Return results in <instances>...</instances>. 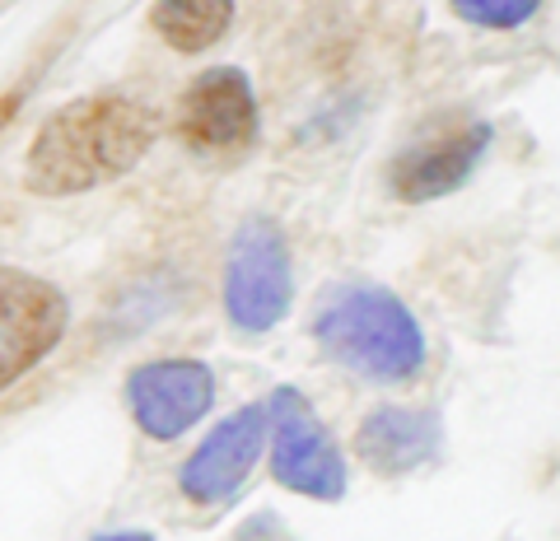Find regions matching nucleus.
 Masks as SVG:
<instances>
[{
    "label": "nucleus",
    "mask_w": 560,
    "mask_h": 541,
    "mask_svg": "<svg viewBox=\"0 0 560 541\" xmlns=\"http://www.w3.org/2000/svg\"><path fill=\"white\" fill-rule=\"evenodd\" d=\"M440 444H444L440 421L430 411H411V407H378L364 415L355 434L360 462L374 467L378 477H401V471L425 467L440 452Z\"/></svg>",
    "instance_id": "9d476101"
},
{
    "label": "nucleus",
    "mask_w": 560,
    "mask_h": 541,
    "mask_svg": "<svg viewBox=\"0 0 560 541\" xmlns=\"http://www.w3.org/2000/svg\"><path fill=\"white\" fill-rule=\"evenodd\" d=\"M136 425L150 439H178L215 401V374L201 360H150L127 378Z\"/></svg>",
    "instance_id": "0eeeda50"
},
{
    "label": "nucleus",
    "mask_w": 560,
    "mask_h": 541,
    "mask_svg": "<svg viewBox=\"0 0 560 541\" xmlns=\"http://www.w3.org/2000/svg\"><path fill=\"white\" fill-rule=\"evenodd\" d=\"M490 145V127L486 121H463V127H448L430 141L407 145L393 160L388 183L401 201H434L448 197L453 187L467 183V173L477 168V160Z\"/></svg>",
    "instance_id": "1a4fd4ad"
},
{
    "label": "nucleus",
    "mask_w": 560,
    "mask_h": 541,
    "mask_svg": "<svg viewBox=\"0 0 560 541\" xmlns=\"http://www.w3.org/2000/svg\"><path fill=\"white\" fill-rule=\"evenodd\" d=\"M154 28L168 38V47L178 51H201L220 38L234 20V5L224 0H187V5H154Z\"/></svg>",
    "instance_id": "9b49d317"
},
{
    "label": "nucleus",
    "mask_w": 560,
    "mask_h": 541,
    "mask_svg": "<svg viewBox=\"0 0 560 541\" xmlns=\"http://www.w3.org/2000/svg\"><path fill=\"white\" fill-rule=\"evenodd\" d=\"M267 407H248V411H234L230 421H220L215 430L206 434V444L191 452L183 462V495L197 499V504H224L248 471L261 458V444H267Z\"/></svg>",
    "instance_id": "6e6552de"
},
{
    "label": "nucleus",
    "mask_w": 560,
    "mask_h": 541,
    "mask_svg": "<svg viewBox=\"0 0 560 541\" xmlns=\"http://www.w3.org/2000/svg\"><path fill=\"white\" fill-rule=\"evenodd\" d=\"M154 141L150 113L131 98L103 94L51 113L28 145V187L43 197H75L121 178Z\"/></svg>",
    "instance_id": "f257e3e1"
},
{
    "label": "nucleus",
    "mask_w": 560,
    "mask_h": 541,
    "mask_svg": "<svg viewBox=\"0 0 560 541\" xmlns=\"http://www.w3.org/2000/svg\"><path fill=\"white\" fill-rule=\"evenodd\" d=\"M178 131L191 150L210 154V160H230V154L248 150L257 136V98L248 75L234 66H215L201 80H191L178 108Z\"/></svg>",
    "instance_id": "423d86ee"
},
{
    "label": "nucleus",
    "mask_w": 560,
    "mask_h": 541,
    "mask_svg": "<svg viewBox=\"0 0 560 541\" xmlns=\"http://www.w3.org/2000/svg\"><path fill=\"white\" fill-rule=\"evenodd\" d=\"M70 322L66 294L43 275L0 267V392L61 345Z\"/></svg>",
    "instance_id": "39448f33"
},
{
    "label": "nucleus",
    "mask_w": 560,
    "mask_h": 541,
    "mask_svg": "<svg viewBox=\"0 0 560 541\" xmlns=\"http://www.w3.org/2000/svg\"><path fill=\"white\" fill-rule=\"evenodd\" d=\"M313 337L337 364L374 383H401L425 364L420 322L383 285H331L313 318Z\"/></svg>",
    "instance_id": "f03ea898"
},
{
    "label": "nucleus",
    "mask_w": 560,
    "mask_h": 541,
    "mask_svg": "<svg viewBox=\"0 0 560 541\" xmlns=\"http://www.w3.org/2000/svg\"><path fill=\"white\" fill-rule=\"evenodd\" d=\"M224 308L243 331H271L290 313V248L271 220H243L224 261Z\"/></svg>",
    "instance_id": "20e7f679"
},
{
    "label": "nucleus",
    "mask_w": 560,
    "mask_h": 541,
    "mask_svg": "<svg viewBox=\"0 0 560 541\" xmlns=\"http://www.w3.org/2000/svg\"><path fill=\"white\" fill-rule=\"evenodd\" d=\"M271 415V471L294 495L341 499L346 495V458L327 434L323 415L300 388H280L267 401Z\"/></svg>",
    "instance_id": "7ed1b4c3"
},
{
    "label": "nucleus",
    "mask_w": 560,
    "mask_h": 541,
    "mask_svg": "<svg viewBox=\"0 0 560 541\" xmlns=\"http://www.w3.org/2000/svg\"><path fill=\"white\" fill-rule=\"evenodd\" d=\"M98 541H154L150 532H108V537H98Z\"/></svg>",
    "instance_id": "ddd939ff"
},
{
    "label": "nucleus",
    "mask_w": 560,
    "mask_h": 541,
    "mask_svg": "<svg viewBox=\"0 0 560 541\" xmlns=\"http://www.w3.org/2000/svg\"><path fill=\"white\" fill-rule=\"evenodd\" d=\"M453 10H458L467 24H481V28H518V24H528L541 5L537 0H458Z\"/></svg>",
    "instance_id": "f8f14e48"
}]
</instances>
